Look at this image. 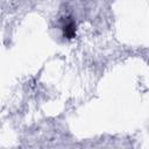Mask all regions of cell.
I'll use <instances>...</instances> for the list:
<instances>
[{"mask_svg": "<svg viewBox=\"0 0 149 149\" xmlns=\"http://www.w3.org/2000/svg\"><path fill=\"white\" fill-rule=\"evenodd\" d=\"M63 35L65 38L71 40L73 37H76V22L72 17H65V20L63 21Z\"/></svg>", "mask_w": 149, "mask_h": 149, "instance_id": "obj_1", "label": "cell"}]
</instances>
